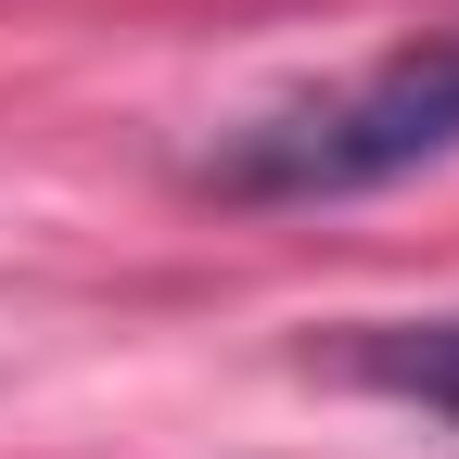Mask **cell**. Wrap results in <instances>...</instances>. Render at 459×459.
<instances>
[{"label": "cell", "instance_id": "obj_2", "mask_svg": "<svg viewBox=\"0 0 459 459\" xmlns=\"http://www.w3.org/2000/svg\"><path fill=\"white\" fill-rule=\"evenodd\" d=\"M344 383L395 395V409L459 421V319H370L358 344H344Z\"/></svg>", "mask_w": 459, "mask_h": 459}, {"label": "cell", "instance_id": "obj_1", "mask_svg": "<svg viewBox=\"0 0 459 459\" xmlns=\"http://www.w3.org/2000/svg\"><path fill=\"white\" fill-rule=\"evenodd\" d=\"M434 153H459V26L383 51V65L332 77L307 102H268L255 128H230L204 153V192H230V204H332V192L409 179Z\"/></svg>", "mask_w": 459, "mask_h": 459}]
</instances>
